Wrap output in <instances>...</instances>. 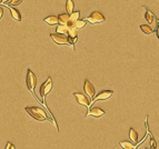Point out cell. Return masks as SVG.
Returning a JSON list of instances; mask_svg holds the SVG:
<instances>
[{
  "label": "cell",
  "mask_w": 159,
  "mask_h": 149,
  "mask_svg": "<svg viewBox=\"0 0 159 149\" xmlns=\"http://www.w3.org/2000/svg\"><path fill=\"white\" fill-rule=\"evenodd\" d=\"M150 146H151V149L157 148V142H156V140L154 139V137L152 136L150 137Z\"/></svg>",
  "instance_id": "21"
},
{
  "label": "cell",
  "mask_w": 159,
  "mask_h": 149,
  "mask_svg": "<svg viewBox=\"0 0 159 149\" xmlns=\"http://www.w3.org/2000/svg\"><path fill=\"white\" fill-rule=\"evenodd\" d=\"M22 2V0H10V4L13 6H16V4H19Z\"/></svg>",
  "instance_id": "22"
},
{
  "label": "cell",
  "mask_w": 159,
  "mask_h": 149,
  "mask_svg": "<svg viewBox=\"0 0 159 149\" xmlns=\"http://www.w3.org/2000/svg\"><path fill=\"white\" fill-rule=\"evenodd\" d=\"M85 20H86V21H89L90 23H92V25H95V23L104 22L106 20V18H105V16L101 12H99V11H93V12H91V15H89Z\"/></svg>",
  "instance_id": "3"
},
{
  "label": "cell",
  "mask_w": 159,
  "mask_h": 149,
  "mask_svg": "<svg viewBox=\"0 0 159 149\" xmlns=\"http://www.w3.org/2000/svg\"><path fill=\"white\" fill-rule=\"evenodd\" d=\"M74 26H75L76 29H81V28H84L85 26H86V20H80V19H78L74 23Z\"/></svg>",
  "instance_id": "20"
},
{
  "label": "cell",
  "mask_w": 159,
  "mask_h": 149,
  "mask_svg": "<svg viewBox=\"0 0 159 149\" xmlns=\"http://www.w3.org/2000/svg\"><path fill=\"white\" fill-rule=\"evenodd\" d=\"M9 0H1V4H6V2H8Z\"/></svg>",
  "instance_id": "25"
},
{
  "label": "cell",
  "mask_w": 159,
  "mask_h": 149,
  "mask_svg": "<svg viewBox=\"0 0 159 149\" xmlns=\"http://www.w3.org/2000/svg\"><path fill=\"white\" fill-rule=\"evenodd\" d=\"M79 17H80V12L79 11H72V12L69 15V19H70V21L72 22V23H75L78 19H79Z\"/></svg>",
  "instance_id": "17"
},
{
  "label": "cell",
  "mask_w": 159,
  "mask_h": 149,
  "mask_svg": "<svg viewBox=\"0 0 159 149\" xmlns=\"http://www.w3.org/2000/svg\"><path fill=\"white\" fill-rule=\"evenodd\" d=\"M2 15H4V8L0 6V19L2 18Z\"/></svg>",
  "instance_id": "24"
},
{
  "label": "cell",
  "mask_w": 159,
  "mask_h": 149,
  "mask_svg": "<svg viewBox=\"0 0 159 149\" xmlns=\"http://www.w3.org/2000/svg\"><path fill=\"white\" fill-rule=\"evenodd\" d=\"M145 149H151V148H145Z\"/></svg>",
  "instance_id": "26"
},
{
  "label": "cell",
  "mask_w": 159,
  "mask_h": 149,
  "mask_svg": "<svg viewBox=\"0 0 159 149\" xmlns=\"http://www.w3.org/2000/svg\"><path fill=\"white\" fill-rule=\"evenodd\" d=\"M26 84H27V88H28L30 91H34L35 87H36V84H37V78H36V75H35L30 69H28V71H27Z\"/></svg>",
  "instance_id": "4"
},
{
  "label": "cell",
  "mask_w": 159,
  "mask_h": 149,
  "mask_svg": "<svg viewBox=\"0 0 159 149\" xmlns=\"http://www.w3.org/2000/svg\"><path fill=\"white\" fill-rule=\"evenodd\" d=\"M129 137H130V139L134 141L135 144H137V142L139 141L138 132L136 131L134 128H130V130H129Z\"/></svg>",
  "instance_id": "13"
},
{
  "label": "cell",
  "mask_w": 159,
  "mask_h": 149,
  "mask_svg": "<svg viewBox=\"0 0 159 149\" xmlns=\"http://www.w3.org/2000/svg\"><path fill=\"white\" fill-rule=\"evenodd\" d=\"M140 29L142 30V32H144V34H151L152 32H154L152 28L148 25H141L140 26Z\"/></svg>",
  "instance_id": "16"
},
{
  "label": "cell",
  "mask_w": 159,
  "mask_h": 149,
  "mask_svg": "<svg viewBox=\"0 0 159 149\" xmlns=\"http://www.w3.org/2000/svg\"><path fill=\"white\" fill-rule=\"evenodd\" d=\"M45 22L47 25H50V26H54L58 23V17L56 16H49V17L45 18Z\"/></svg>",
  "instance_id": "12"
},
{
  "label": "cell",
  "mask_w": 159,
  "mask_h": 149,
  "mask_svg": "<svg viewBox=\"0 0 159 149\" xmlns=\"http://www.w3.org/2000/svg\"><path fill=\"white\" fill-rule=\"evenodd\" d=\"M6 149H16V148H15V146H13L11 142H7V145H6Z\"/></svg>",
  "instance_id": "23"
},
{
  "label": "cell",
  "mask_w": 159,
  "mask_h": 149,
  "mask_svg": "<svg viewBox=\"0 0 159 149\" xmlns=\"http://www.w3.org/2000/svg\"><path fill=\"white\" fill-rule=\"evenodd\" d=\"M145 18H146V20L148 21V23H152L154 20H155V16H154V15H152V13H151L148 9H146V15H145Z\"/></svg>",
  "instance_id": "18"
},
{
  "label": "cell",
  "mask_w": 159,
  "mask_h": 149,
  "mask_svg": "<svg viewBox=\"0 0 159 149\" xmlns=\"http://www.w3.org/2000/svg\"><path fill=\"white\" fill-rule=\"evenodd\" d=\"M74 7H75L74 1H72V0H67V2H66V10H67V13L72 12V11H74Z\"/></svg>",
  "instance_id": "19"
},
{
  "label": "cell",
  "mask_w": 159,
  "mask_h": 149,
  "mask_svg": "<svg viewBox=\"0 0 159 149\" xmlns=\"http://www.w3.org/2000/svg\"><path fill=\"white\" fill-rule=\"evenodd\" d=\"M84 90H85V92L88 95L89 97L91 98V100H92V98L95 97V87L92 86V84L89 80H85ZM91 100H90V101H91Z\"/></svg>",
  "instance_id": "9"
},
{
  "label": "cell",
  "mask_w": 159,
  "mask_h": 149,
  "mask_svg": "<svg viewBox=\"0 0 159 149\" xmlns=\"http://www.w3.org/2000/svg\"><path fill=\"white\" fill-rule=\"evenodd\" d=\"M69 21H70V19H69V13H60L58 16V22L60 25H68Z\"/></svg>",
  "instance_id": "10"
},
{
  "label": "cell",
  "mask_w": 159,
  "mask_h": 149,
  "mask_svg": "<svg viewBox=\"0 0 159 149\" xmlns=\"http://www.w3.org/2000/svg\"><path fill=\"white\" fill-rule=\"evenodd\" d=\"M119 145L121 146L122 149H136L138 147V146L134 145V144H131L129 141H120Z\"/></svg>",
  "instance_id": "14"
},
{
  "label": "cell",
  "mask_w": 159,
  "mask_h": 149,
  "mask_svg": "<svg viewBox=\"0 0 159 149\" xmlns=\"http://www.w3.org/2000/svg\"><path fill=\"white\" fill-rule=\"evenodd\" d=\"M9 10H10V13H11V17H13L15 20H17V21H20V20H21V15H20V12L18 11L17 9L10 7V8H9Z\"/></svg>",
  "instance_id": "11"
},
{
  "label": "cell",
  "mask_w": 159,
  "mask_h": 149,
  "mask_svg": "<svg viewBox=\"0 0 159 149\" xmlns=\"http://www.w3.org/2000/svg\"><path fill=\"white\" fill-rule=\"evenodd\" d=\"M105 115V110H102L99 107H93V108H89L86 116H91L95 118H99L101 116Z\"/></svg>",
  "instance_id": "8"
},
{
  "label": "cell",
  "mask_w": 159,
  "mask_h": 149,
  "mask_svg": "<svg viewBox=\"0 0 159 149\" xmlns=\"http://www.w3.org/2000/svg\"><path fill=\"white\" fill-rule=\"evenodd\" d=\"M113 90H102V91H100L99 94L97 95L95 100H92L91 103L95 101H98V100H107V99H109L113 96ZM91 103H90V105H91Z\"/></svg>",
  "instance_id": "7"
},
{
  "label": "cell",
  "mask_w": 159,
  "mask_h": 149,
  "mask_svg": "<svg viewBox=\"0 0 159 149\" xmlns=\"http://www.w3.org/2000/svg\"><path fill=\"white\" fill-rule=\"evenodd\" d=\"M50 37L54 43H58V45H69V39H68V36H66V34H51Z\"/></svg>",
  "instance_id": "5"
},
{
  "label": "cell",
  "mask_w": 159,
  "mask_h": 149,
  "mask_svg": "<svg viewBox=\"0 0 159 149\" xmlns=\"http://www.w3.org/2000/svg\"><path fill=\"white\" fill-rule=\"evenodd\" d=\"M68 29L69 27L67 25H59L57 27V34H67Z\"/></svg>",
  "instance_id": "15"
},
{
  "label": "cell",
  "mask_w": 159,
  "mask_h": 149,
  "mask_svg": "<svg viewBox=\"0 0 159 149\" xmlns=\"http://www.w3.org/2000/svg\"><path fill=\"white\" fill-rule=\"evenodd\" d=\"M26 111L30 116H32L36 120H39V121L47 120V114L42 108H39V107H27Z\"/></svg>",
  "instance_id": "1"
},
{
  "label": "cell",
  "mask_w": 159,
  "mask_h": 149,
  "mask_svg": "<svg viewBox=\"0 0 159 149\" xmlns=\"http://www.w3.org/2000/svg\"><path fill=\"white\" fill-rule=\"evenodd\" d=\"M75 98L77 99V102L79 105H82V106H86L87 108L90 107V100L88 99V97L84 94H80V92H75L74 94Z\"/></svg>",
  "instance_id": "6"
},
{
  "label": "cell",
  "mask_w": 159,
  "mask_h": 149,
  "mask_svg": "<svg viewBox=\"0 0 159 149\" xmlns=\"http://www.w3.org/2000/svg\"><path fill=\"white\" fill-rule=\"evenodd\" d=\"M51 88H52V81H51V78L49 77V78L42 84L41 88H40V96H41L42 103H45V98H46L47 95L50 92Z\"/></svg>",
  "instance_id": "2"
}]
</instances>
